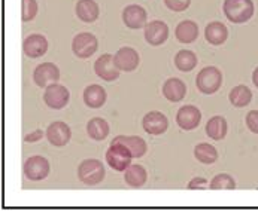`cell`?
I'll return each instance as SVG.
<instances>
[{
	"label": "cell",
	"mask_w": 258,
	"mask_h": 211,
	"mask_svg": "<svg viewBox=\"0 0 258 211\" xmlns=\"http://www.w3.org/2000/svg\"><path fill=\"white\" fill-rule=\"evenodd\" d=\"M87 133L93 140H105L109 134V124L102 118L90 119V122L87 124Z\"/></svg>",
	"instance_id": "cell-24"
},
{
	"label": "cell",
	"mask_w": 258,
	"mask_h": 211,
	"mask_svg": "<svg viewBox=\"0 0 258 211\" xmlns=\"http://www.w3.org/2000/svg\"><path fill=\"white\" fill-rule=\"evenodd\" d=\"M230 103L234 106V107H245L251 103L252 100V92L248 86L245 85H237L234 86L231 91H230Z\"/></svg>",
	"instance_id": "cell-27"
},
{
	"label": "cell",
	"mask_w": 258,
	"mask_h": 211,
	"mask_svg": "<svg viewBox=\"0 0 258 211\" xmlns=\"http://www.w3.org/2000/svg\"><path fill=\"white\" fill-rule=\"evenodd\" d=\"M246 127L254 134H258V110H251L246 115Z\"/></svg>",
	"instance_id": "cell-32"
},
{
	"label": "cell",
	"mask_w": 258,
	"mask_h": 211,
	"mask_svg": "<svg viewBox=\"0 0 258 211\" xmlns=\"http://www.w3.org/2000/svg\"><path fill=\"white\" fill-rule=\"evenodd\" d=\"M185 92H186V86H185L184 82L178 77H170L163 85V95L169 101H173V103L181 101L185 97Z\"/></svg>",
	"instance_id": "cell-18"
},
{
	"label": "cell",
	"mask_w": 258,
	"mask_h": 211,
	"mask_svg": "<svg viewBox=\"0 0 258 211\" xmlns=\"http://www.w3.org/2000/svg\"><path fill=\"white\" fill-rule=\"evenodd\" d=\"M227 121L222 116H214L206 124V134L212 140H222L227 134Z\"/></svg>",
	"instance_id": "cell-22"
},
{
	"label": "cell",
	"mask_w": 258,
	"mask_h": 211,
	"mask_svg": "<svg viewBox=\"0 0 258 211\" xmlns=\"http://www.w3.org/2000/svg\"><path fill=\"white\" fill-rule=\"evenodd\" d=\"M24 174L29 180H43L49 174V162L43 156H32L24 164Z\"/></svg>",
	"instance_id": "cell-8"
},
{
	"label": "cell",
	"mask_w": 258,
	"mask_h": 211,
	"mask_svg": "<svg viewBox=\"0 0 258 211\" xmlns=\"http://www.w3.org/2000/svg\"><path fill=\"white\" fill-rule=\"evenodd\" d=\"M46 139L52 146H57V147L66 146L72 139L71 127L61 121L52 122L46 130Z\"/></svg>",
	"instance_id": "cell-9"
},
{
	"label": "cell",
	"mask_w": 258,
	"mask_h": 211,
	"mask_svg": "<svg viewBox=\"0 0 258 211\" xmlns=\"http://www.w3.org/2000/svg\"><path fill=\"white\" fill-rule=\"evenodd\" d=\"M42 137H43V131H42V130H36V131L30 133L29 136H26L24 140L27 141V143H35V141L40 140Z\"/></svg>",
	"instance_id": "cell-34"
},
{
	"label": "cell",
	"mask_w": 258,
	"mask_h": 211,
	"mask_svg": "<svg viewBox=\"0 0 258 211\" xmlns=\"http://www.w3.org/2000/svg\"><path fill=\"white\" fill-rule=\"evenodd\" d=\"M196 85L202 94H206V95L215 94L221 88L222 73L214 66L205 67L203 70L199 71L197 79H196Z\"/></svg>",
	"instance_id": "cell-2"
},
{
	"label": "cell",
	"mask_w": 258,
	"mask_h": 211,
	"mask_svg": "<svg viewBox=\"0 0 258 211\" xmlns=\"http://www.w3.org/2000/svg\"><path fill=\"white\" fill-rule=\"evenodd\" d=\"M252 83L258 88V67L252 71Z\"/></svg>",
	"instance_id": "cell-35"
},
{
	"label": "cell",
	"mask_w": 258,
	"mask_h": 211,
	"mask_svg": "<svg viewBox=\"0 0 258 211\" xmlns=\"http://www.w3.org/2000/svg\"><path fill=\"white\" fill-rule=\"evenodd\" d=\"M194 156H196V159H197L199 162L211 165V164L217 162V159H218V152H217V149H215L212 144L200 143V144H197L196 149H194Z\"/></svg>",
	"instance_id": "cell-26"
},
{
	"label": "cell",
	"mask_w": 258,
	"mask_h": 211,
	"mask_svg": "<svg viewBox=\"0 0 258 211\" xmlns=\"http://www.w3.org/2000/svg\"><path fill=\"white\" fill-rule=\"evenodd\" d=\"M222 11L228 21L234 24L246 23L254 15L252 0H224Z\"/></svg>",
	"instance_id": "cell-1"
},
{
	"label": "cell",
	"mask_w": 258,
	"mask_h": 211,
	"mask_svg": "<svg viewBox=\"0 0 258 211\" xmlns=\"http://www.w3.org/2000/svg\"><path fill=\"white\" fill-rule=\"evenodd\" d=\"M84 103L91 109H99L106 103V91L100 85H90L84 91Z\"/></svg>",
	"instance_id": "cell-20"
},
{
	"label": "cell",
	"mask_w": 258,
	"mask_h": 211,
	"mask_svg": "<svg viewBox=\"0 0 258 211\" xmlns=\"http://www.w3.org/2000/svg\"><path fill=\"white\" fill-rule=\"evenodd\" d=\"M200 121H202V112L196 106H184L176 113V122L185 131H191L197 128Z\"/></svg>",
	"instance_id": "cell-13"
},
{
	"label": "cell",
	"mask_w": 258,
	"mask_h": 211,
	"mask_svg": "<svg viewBox=\"0 0 258 211\" xmlns=\"http://www.w3.org/2000/svg\"><path fill=\"white\" fill-rule=\"evenodd\" d=\"M205 37H206V40L211 45L218 46V45H222L227 40L228 30H227V27L222 23L214 21V23H211V24L206 26V29H205Z\"/></svg>",
	"instance_id": "cell-21"
},
{
	"label": "cell",
	"mask_w": 258,
	"mask_h": 211,
	"mask_svg": "<svg viewBox=\"0 0 258 211\" xmlns=\"http://www.w3.org/2000/svg\"><path fill=\"white\" fill-rule=\"evenodd\" d=\"M58 79H60V70L52 63H42L33 71V80L40 88H48L49 85L57 83Z\"/></svg>",
	"instance_id": "cell-7"
},
{
	"label": "cell",
	"mask_w": 258,
	"mask_h": 211,
	"mask_svg": "<svg viewBox=\"0 0 258 211\" xmlns=\"http://www.w3.org/2000/svg\"><path fill=\"white\" fill-rule=\"evenodd\" d=\"M122 21L128 29L139 30L147 26V11L139 5H128L122 11Z\"/></svg>",
	"instance_id": "cell-12"
},
{
	"label": "cell",
	"mask_w": 258,
	"mask_h": 211,
	"mask_svg": "<svg viewBox=\"0 0 258 211\" xmlns=\"http://www.w3.org/2000/svg\"><path fill=\"white\" fill-rule=\"evenodd\" d=\"M112 141L125 146L133 158H142L148 150L147 141L142 137H138V136H118Z\"/></svg>",
	"instance_id": "cell-17"
},
{
	"label": "cell",
	"mask_w": 258,
	"mask_h": 211,
	"mask_svg": "<svg viewBox=\"0 0 258 211\" xmlns=\"http://www.w3.org/2000/svg\"><path fill=\"white\" fill-rule=\"evenodd\" d=\"M175 66L178 67V70L184 71V73L191 71L197 66V57L192 51L182 49L175 57Z\"/></svg>",
	"instance_id": "cell-28"
},
{
	"label": "cell",
	"mask_w": 258,
	"mask_h": 211,
	"mask_svg": "<svg viewBox=\"0 0 258 211\" xmlns=\"http://www.w3.org/2000/svg\"><path fill=\"white\" fill-rule=\"evenodd\" d=\"M142 127L151 136H161L169 128V121L161 112H149L142 119Z\"/></svg>",
	"instance_id": "cell-10"
},
{
	"label": "cell",
	"mask_w": 258,
	"mask_h": 211,
	"mask_svg": "<svg viewBox=\"0 0 258 211\" xmlns=\"http://www.w3.org/2000/svg\"><path fill=\"white\" fill-rule=\"evenodd\" d=\"M94 71H96V74L100 79H103L106 82H112V80L118 79L119 71L121 70L116 67L115 58L112 57L111 54H105V55H102V57H99L96 60V63H94Z\"/></svg>",
	"instance_id": "cell-11"
},
{
	"label": "cell",
	"mask_w": 258,
	"mask_h": 211,
	"mask_svg": "<svg viewBox=\"0 0 258 211\" xmlns=\"http://www.w3.org/2000/svg\"><path fill=\"white\" fill-rule=\"evenodd\" d=\"M99 14V5L94 0H79L76 3V15L84 23H94Z\"/></svg>",
	"instance_id": "cell-19"
},
{
	"label": "cell",
	"mask_w": 258,
	"mask_h": 211,
	"mask_svg": "<svg viewBox=\"0 0 258 211\" xmlns=\"http://www.w3.org/2000/svg\"><path fill=\"white\" fill-rule=\"evenodd\" d=\"M113 58H115L116 67L121 71H133L139 66L138 51H135L133 48H128V46L119 48L116 51V54L113 55Z\"/></svg>",
	"instance_id": "cell-14"
},
{
	"label": "cell",
	"mask_w": 258,
	"mask_h": 211,
	"mask_svg": "<svg viewBox=\"0 0 258 211\" xmlns=\"http://www.w3.org/2000/svg\"><path fill=\"white\" fill-rule=\"evenodd\" d=\"M132 159L133 156L128 149L119 143L112 141L109 149L106 150V162L115 171H125L132 165Z\"/></svg>",
	"instance_id": "cell-3"
},
{
	"label": "cell",
	"mask_w": 258,
	"mask_h": 211,
	"mask_svg": "<svg viewBox=\"0 0 258 211\" xmlns=\"http://www.w3.org/2000/svg\"><path fill=\"white\" fill-rule=\"evenodd\" d=\"M164 3L173 12H182L189 6L191 0H164Z\"/></svg>",
	"instance_id": "cell-31"
},
{
	"label": "cell",
	"mask_w": 258,
	"mask_h": 211,
	"mask_svg": "<svg viewBox=\"0 0 258 211\" xmlns=\"http://www.w3.org/2000/svg\"><path fill=\"white\" fill-rule=\"evenodd\" d=\"M175 35L181 43H192L199 36V27L194 21L186 20V21H182L178 24Z\"/></svg>",
	"instance_id": "cell-23"
},
{
	"label": "cell",
	"mask_w": 258,
	"mask_h": 211,
	"mask_svg": "<svg viewBox=\"0 0 258 211\" xmlns=\"http://www.w3.org/2000/svg\"><path fill=\"white\" fill-rule=\"evenodd\" d=\"M124 180L128 186L132 187H141L145 184L148 178L147 170L142 165H130L125 171H124Z\"/></svg>",
	"instance_id": "cell-25"
},
{
	"label": "cell",
	"mask_w": 258,
	"mask_h": 211,
	"mask_svg": "<svg viewBox=\"0 0 258 211\" xmlns=\"http://www.w3.org/2000/svg\"><path fill=\"white\" fill-rule=\"evenodd\" d=\"M69 100H71V92L63 85L54 83V85H49L45 89L43 101L46 103L48 107H51V109H57V110L58 109H63V107H66V104L69 103Z\"/></svg>",
	"instance_id": "cell-6"
},
{
	"label": "cell",
	"mask_w": 258,
	"mask_h": 211,
	"mask_svg": "<svg viewBox=\"0 0 258 211\" xmlns=\"http://www.w3.org/2000/svg\"><path fill=\"white\" fill-rule=\"evenodd\" d=\"M97 37L91 33H79L72 40V51L78 58H90L97 51Z\"/></svg>",
	"instance_id": "cell-5"
},
{
	"label": "cell",
	"mask_w": 258,
	"mask_h": 211,
	"mask_svg": "<svg viewBox=\"0 0 258 211\" xmlns=\"http://www.w3.org/2000/svg\"><path fill=\"white\" fill-rule=\"evenodd\" d=\"M209 187L212 190H233L236 187V181L230 174H218L212 178Z\"/></svg>",
	"instance_id": "cell-29"
},
{
	"label": "cell",
	"mask_w": 258,
	"mask_h": 211,
	"mask_svg": "<svg viewBox=\"0 0 258 211\" xmlns=\"http://www.w3.org/2000/svg\"><path fill=\"white\" fill-rule=\"evenodd\" d=\"M169 37V27L163 21H151L145 26V40L152 46L164 43Z\"/></svg>",
	"instance_id": "cell-15"
},
{
	"label": "cell",
	"mask_w": 258,
	"mask_h": 211,
	"mask_svg": "<svg viewBox=\"0 0 258 211\" xmlns=\"http://www.w3.org/2000/svg\"><path fill=\"white\" fill-rule=\"evenodd\" d=\"M21 3H23V8H21L23 14H21V18H23L24 23H29V21H32V20L36 17L37 2L36 0H21Z\"/></svg>",
	"instance_id": "cell-30"
},
{
	"label": "cell",
	"mask_w": 258,
	"mask_h": 211,
	"mask_svg": "<svg viewBox=\"0 0 258 211\" xmlns=\"http://www.w3.org/2000/svg\"><path fill=\"white\" fill-rule=\"evenodd\" d=\"M23 51L30 58H39L48 51V40L42 35L29 36L23 43Z\"/></svg>",
	"instance_id": "cell-16"
},
{
	"label": "cell",
	"mask_w": 258,
	"mask_h": 211,
	"mask_svg": "<svg viewBox=\"0 0 258 211\" xmlns=\"http://www.w3.org/2000/svg\"><path fill=\"white\" fill-rule=\"evenodd\" d=\"M208 186L209 183L206 181V178H202V177H196L188 183V189H205Z\"/></svg>",
	"instance_id": "cell-33"
},
{
	"label": "cell",
	"mask_w": 258,
	"mask_h": 211,
	"mask_svg": "<svg viewBox=\"0 0 258 211\" xmlns=\"http://www.w3.org/2000/svg\"><path fill=\"white\" fill-rule=\"evenodd\" d=\"M78 177L88 186L97 184L105 178V167L99 159H85L78 168Z\"/></svg>",
	"instance_id": "cell-4"
}]
</instances>
